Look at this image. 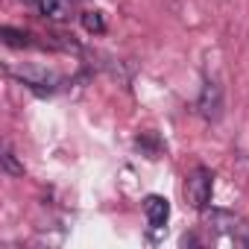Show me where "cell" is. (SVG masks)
Returning a JSON list of instances; mask_svg holds the SVG:
<instances>
[{
  "label": "cell",
  "instance_id": "cell-9",
  "mask_svg": "<svg viewBox=\"0 0 249 249\" xmlns=\"http://www.w3.org/2000/svg\"><path fill=\"white\" fill-rule=\"evenodd\" d=\"M24 3H38V0H24Z\"/></svg>",
  "mask_w": 249,
  "mask_h": 249
},
{
  "label": "cell",
  "instance_id": "cell-6",
  "mask_svg": "<svg viewBox=\"0 0 249 249\" xmlns=\"http://www.w3.org/2000/svg\"><path fill=\"white\" fill-rule=\"evenodd\" d=\"M79 18H82V27H85L88 33H94V36H103V33H106V18H103V12H91V9H88V12H82Z\"/></svg>",
  "mask_w": 249,
  "mask_h": 249
},
{
  "label": "cell",
  "instance_id": "cell-5",
  "mask_svg": "<svg viewBox=\"0 0 249 249\" xmlns=\"http://www.w3.org/2000/svg\"><path fill=\"white\" fill-rule=\"evenodd\" d=\"M38 9L50 21H65L71 18V0H38Z\"/></svg>",
  "mask_w": 249,
  "mask_h": 249
},
{
  "label": "cell",
  "instance_id": "cell-8",
  "mask_svg": "<svg viewBox=\"0 0 249 249\" xmlns=\"http://www.w3.org/2000/svg\"><path fill=\"white\" fill-rule=\"evenodd\" d=\"M27 38H30L27 33L12 30V27H3V41H6V44H12V47H24V44H30Z\"/></svg>",
  "mask_w": 249,
  "mask_h": 249
},
{
  "label": "cell",
  "instance_id": "cell-7",
  "mask_svg": "<svg viewBox=\"0 0 249 249\" xmlns=\"http://www.w3.org/2000/svg\"><path fill=\"white\" fill-rule=\"evenodd\" d=\"M0 161H3V170L9 173V176H24V164L18 161V156H15V150L6 144L3 147V156H0Z\"/></svg>",
  "mask_w": 249,
  "mask_h": 249
},
{
  "label": "cell",
  "instance_id": "cell-3",
  "mask_svg": "<svg viewBox=\"0 0 249 249\" xmlns=\"http://www.w3.org/2000/svg\"><path fill=\"white\" fill-rule=\"evenodd\" d=\"M196 108H199L202 120H208V123H217L223 117V91H220L217 82L205 79V85L199 91V100H196Z\"/></svg>",
  "mask_w": 249,
  "mask_h": 249
},
{
  "label": "cell",
  "instance_id": "cell-4",
  "mask_svg": "<svg viewBox=\"0 0 249 249\" xmlns=\"http://www.w3.org/2000/svg\"><path fill=\"white\" fill-rule=\"evenodd\" d=\"M144 214H147V223L153 229H164L167 220H170V202L164 196H159V194H150L144 199Z\"/></svg>",
  "mask_w": 249,
  "mask_h": 249
},
{
  "label": "cell",
  "instance_id": "cell-1",
  "mask_svg": "<svg viewBox=\"0 0 249 249\" xmlns=\"http://www.w3.org/2000/svg\"><path fill=\"white\" fill-rule=\"evenodd\" d=\"M211 188H214L211 170H205V167L191 170L188 179H185V202H188L194 211H205L208 202H211Z\"/></svg>",
  "mask_w": 249,
  "mask_h": 249
},
{
  "label": "cell",
  "instance_id": "cell-2",
  "mask_svg": "<svg viewBox=\"0 0 249 249\" xmlns=\"http://www.w3.org/2000/svg\"><path fill=\"white\" fill-rule=\"evenodd\" d=\"M205 223H208V229H211L214 234L249 246V226H246L240 217H234L231 211H211V214H205Z\"/></svg>",
  "mask_w": 249,
  "mask_h": 249
}]
</instances>
